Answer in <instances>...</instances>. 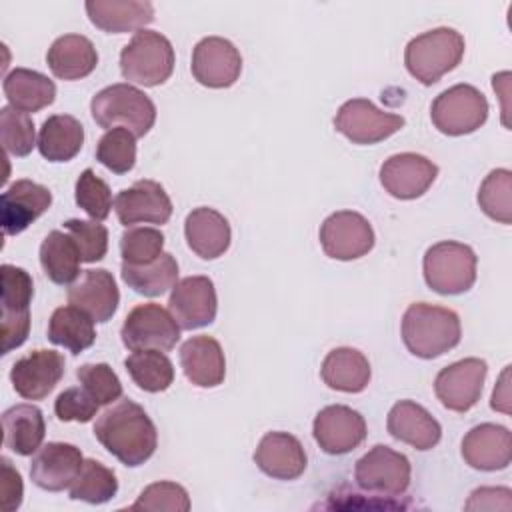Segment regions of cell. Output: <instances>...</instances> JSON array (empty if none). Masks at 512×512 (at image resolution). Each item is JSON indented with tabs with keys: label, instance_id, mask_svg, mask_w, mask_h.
Segmentation results:
<instances>
[{
	"label": "cell",
	"instance_id": "cell-24",
	"mask_svg": "<svg viewBox=\"0 0 512 512\" xmlns=\"http://www.w3.org/2000/svg\"><path fill=\"white\" fill-rule=\"evenodd\" d=\"M386 428L392 438L410 444L416 450H430L442 438L438 420L414 400L396 402L388 412Z\"/></svg>",
	"mask_w": 512,
	"mask_h": 512
},
{
	"label": "cell",
	"instance_id": "cell-33",
	"mask_svg": "<svg viewBox=\"0 0 512 512\" xmlns=\"http://www.w3.org/2000/svg\"><path fill=\"white\" fill-rule=\"evenodd\" d=\"M122 280L136 294L154 298L174 288L178 282V262L170 252H162L154 262L148 264H126L120 268Z\"/></svg>",
	"mask_w": 512,
	"mask_h": 512
},
{
	"label": "cell",
	"instance_id": "cell-26",
	"mask_svg": "<svg viewBox=\"0 0 512 512\" xmlns=\"http://www.w3.org/2000/svg\"><path fill=\"white\" fill-rule=\"evenodd\" d=\"M184 376L198 388H216L224 382L226 360L222 346L212 336H192L180 348Z\"/></svg>",
	"mask_w": 512,
	"mask_h": 512
},
{
	"label": "cell",
	"instance_id": "cell-23",
	"mask_svg": "<svg viewBox=\"0 0 512 512\" xmlns=\"http://www.w3.org/2000/svg\"><path fill=\"white\" fill-rule=\"evenodd\" d=\"M254 462L270 478L296 480L304 474L308 458L296 436L288 432H268L258 442Z\"/></svg>",
	"mask_w": 512,
	"mask_h": 512
},
{
	"label": "cell",
	"instance_id": "cell-29",
	"mask_svg": "<svg viewBox=\"0 0 512 512\" xmlns=\"http://www.w3.org/2000/svg\"><path fill=\"white\" fill-rule=\"evenodd\" d=\"M320 376L332 390L358 394L368 386L372 370L368 358L360 350L340 346L324 356Z\"/></svg>",
	"mask_w": 512,
	"mask_h": 512
},
{
	"label": "cell",
	"instance_id": "cell-16",
	"mask_svg": "<svg viewBox=\"0 0 512 512\" xmlns=\"http://www.w3.org/2000/svg\"><path fill=\"white\" fill-rule=\"evenodd\" d=\"M438 166L422 154L400 152L380 166V184L398 200L420 198L436 180Z\"/></svg>",
	"mask_w": 512,
	"mask_h": 512
},
{
	"label": "cell",
	"instance_id": "cell-36",
	"mask_svg": "<svg viewBox=\"0 0 512 512\" xmlns=\"http://www.w3.org/2000/svg\"><path fill=\"white\" fill-rule=\"evenodd\" d=\"M124 368L144 392H164L174 382V366L160 350H136L124 360Z\"/></svg>",
	"mask_w": 512,
	"mask_h": 512
},
{
	"label": "cell",
	"instance_id": "cell-13",
	"mask_svg": "<svg viewBox=\"0 0 512 512\" xmlns=\"http://www.w3.org/2000/svg\"><path fill=\"white\" fill-rule=\"evenodd\" d=\"M192 76L206 88H228L242 72L238 48L222 36H206L192 50Z\"/></svg>",
	"mask_w": 512,
	"mask_h": 512
},
{
	"label": "cell",
	"instance_id": "cell-37",
	"mask_svg": "<svg viewBox=\"0 0 512 512\" xmlns=\"http://www.w3.org/2000/svg\"><path fill=\"white\" fill-rule=\"evenodd\" d=\"M118 492V480L114 470L102 462L88 458L84 460L78 476L70 484V498L88 504H104L112 500Z\"/></svg>",
	"mask_w": 512,
	"mask_h": 512
},
{
	"label": "cell",
	"instance_id": "cell-27",
	"mask_svg": "<svg viewBox=\"0 0 512 512\" xmlns=\"http://www.w3.org/2000/svg\"><path fill=\"white\" fill-rule=\"evenodd\" d=\"M90 22L110 34L138 32L154 20V6L146 0H88Z\"/></svg>",
	"mask_w": 512,
	"mask_h": 512
},
{
	"label": "cell",
	"instance_id": "cell-44",
	"mask_svg": "<svg viewBox=\"0 0 512 512\" xmlns=\"http://www.w3.org/2000/svg\"><path fill=\"white\" fill-rule=\"evenodd\" d=\"M64 230L78 246L82 262H98L108 252V230L98 220L70 218L64 222Z\"/></svg>",
	"mask_w": 512,
	"mask_h": 512
},
{
	"label": "cell",
	"instance_id": "cell-3",
	"mask_svg": "<svg viewBox=\"0 0 512 512\" xmlns=\"http://www.w3.org/2000/svg\"><path fill=\"white\" fill-rule=\"evenodd\" d=\"M464 36L448 26L414 36L404 48V64L420 84L432 86L454 70L464 56Z\"/></svg>",
	"mask_w": 512,
	"mask_h": 512
},
{
	"label": "cell",
	"instance_id": "cell-4",
	"mask_svg": "<svg viewBox=\"0 0 512 512\" xmlns=\"http://www.w3.org/2000/svg\"><path fill=\"white\" fill-rule=\"evenodd\" d=\"M90 112L100 128H126L136 138L150 132L156 122V106L140 88L118 82L102 88L92 96Z\"/></svg>",
	"mask_w": 512,
	"mask_h": 512
},
{
	"label": "cell",
	"instance_id": "cell-30",
	"mask_svg": "<svg viewBox=\"0 0 512 512\" xmlns=\"http://www.w3.org/2000/svg\"><path fill=\"white\" fill-rule=\"evenodd\" d=\"M2 90L12 108L20 112H38L56 98V84L42 72L30 68H14L4 76Z\"/></svg>",
	"mask_w": 512,
	"mask_h": 512
},
{
	"label": "cell",
	"instance_id": "cell-10",
	"mask_svg": "<svg viewBox=\"0 0 512 512\" xmlns=\"http://www.w3.org/2000/svg\"><path fill=\"white\" fill-rule=\"evenodd\" d=\"M404 124L406 120L400 114L384 112L366 98L346 100L334 116L336 132L346 136L352 144L382 142L402 130Z\"/></svg>",
	"mask_w": 512,
	"mask_h": 512
},
{
	"label": "cell",
	"instance_id": "cell-49",
	"mask_svg": "<svg viewBox=\"0 0 512 512\" xmlns=\"http://www.w3.org/2000/svg\"><path fill=\"white\" fill-rule=\"evenodd\" d=\"M30 332V310H2V354L22 346Z\"/></svg>",
	"mask_w": 512,
	"mask_h": 512
},
{
	"label": "cell",
	"instance_id": "cell-2",
	"mask_svg": "<svg viewBox=\"0 0 512 512\" xmlns=\"http://www.w3.org/2000/svg\"><path fill=\"white\" fill-rule=\"evenodd\" d=\"M400 330L408 352L424 360L446 354L456 348L462 338L458 314L450 308L428 302L410 304L402 316Z\"/></svg>",
	"mask_w": 512,
	"mask_h": 512
},
{
	"label": "cell",
	"instance_id": "cell-48",
	"mask_svg": "<svg viewBox=\"0 0 512 512\" xmlns=\"http://www.w3.org/2000/svg\"><path fill=\"white\" fill-rule=\"evenodd\" d=\"M24 496V484L20 472L12 466V462L2 456L0 458V508L4 512H14L20 508Z\"/></svg>",
	"mask_w": 512,
	"mask_h": 512
},
{
	"label": "cell",
	"instance_id": "cell-11",
	"mask_svg": "<svg viewBox=\"0 0 512 512\" xmlns=\"http://www.w3.org/2000/svg\"><path fill=\"white\" fill-rule=\"evenodd\" d=\"M320 244L326 256L334 260H356L374 248V230L370 222L354 210H338L320 226Z\"/></svg>",
	"mask_w": 512,
	"mask_h": 512
},
{
	"label": "cell",
	"instance_id": "cell-17",
	"mask_svg": "<svg viewBox=\"0 0 512 512\" xmlns=\"http://www.w3.org/2000/svg\"><path fill=\"white\" fill-rule=\"evenodd\" d=\"M114 210L126 228L134 224H166L172 216V200L154 180H138L114 198Z\"/></svg>",
	"mask_w": 512,
	"mask_h": 512
},
{
	"label": "cell",
	"instance_id": "cell-7",
	"mask_svg": "<svg viewBox=\"0 0 512 512\" xmlns=\"http://www.w3.org/2000/svg\"><path fill=\"white\" fill-rule=\"evenodd\" d=\"M430 118L446 136L472 134L488 118V100L472 84H454L434 98Z\"/></svg>",
	"mask_w": 512,
	"mask_h": 512
},
{
	"label": "cell",
	"instance_id": "cell-9",
	"mask_svg": "<svg viewBox=\"0 0 512 512\" xmlns=\"http://www.w3.org/2000/svg\"><path fill=\"white\" fill-rule=\"evenodd\" d=\"M410 476V460L386 444L372 446L354 466V480L362 490L388 498L404 494Z\"/></svg>",
	"mask_w": 512,
	"mask_h": 512
},
{
	"label": "cell",
	"instance_id": "cell-28",
	"mask_svg": "<svg viewBox=\"0 0 512 512\" xmlns=\"http://www.w3.org/2000/svg\"><path fill=\"white\" fill-rule=\"evenodd\" d=\"M46 64L60 80H80L92 74L98 66V52L90 38L82 34H64L50 44Z\"/></svg>",
	"mask_w": 512,
	"mask_h": 512
},
{
	"label": "cell",
	"instance_id": "cell-14",
	"mask_svg": "<svg viewBox=\"0 0 512 512\" xmlns=\"http://www.w3.org/2000/svg\"><path fill=\"white\" fill-rule=\"evenodd\" d=\"M312 434L322 452L342 456L364 442L366 420L358 410H352L350 406L330 404L316 414Z\"/></svg>",
	"mask_w": 512,
	"mask_h": 512
},
{
	"label": "cell",
	"instance_id": "cell-34",
	"mask_svg": "<svg viewBox=\"0 0 512 512\" xmlns=\"http://www.w3.org/2000/svg\"><path fill=\"white\" fill-rule=\"evenodd\" d=\"M80 252L68 232L52 230L40 244V264L54 284H72L80 274Z\"/></svg>",
	"mask_w": 512,
	"mask_h": 512
},
{
	"label": "cell",
	"instance_id": "cell-5",
	"mask_svg": "<svg viewBox=\"0 0 512 512\" xmlns=\"http://www.w3.org/2000/svg\"><path fill=\"white\" fill-rule=\"evenodd\" d=\"M174 70V48L156 30H138L120 52V72L128 82L152 88L164 84Z\"/></svg>",
	"mask_w": 512,
	"mask_h": 512
},
{
	"label": "cell",
	"instance_id": "cell-15",
	"mask_svg": "<svg viewBox=\"0 0 512 512\" xmlns=\"http://www.w3.org/2000/svg\"><path fill=\"white\" fill-rule=\"evenodd\" d=\"M168 310L182 330H196L214 322L218 298L208 276H186L174 284Z\"/></svg>",
	"mask_w": 512,
	"mask_h": 512
},
{
	"label": "cell",
	"instance_id": "cell-19",
	"mask_svg": "<svg viewBox=\"0 0 512 512\" xmlns=\"http://www.w3.org/2000/svg\"><path fill=\"white\" fill-rule=\"evenodd\" d=\"M52 204V192L32 180H16L0 198V224L6 236L24 232Z\"/></svg>",
	"mask_w": 512,
	"mask_h": 512
},
{
	"label": "cell",
	"instance_id": "cell-40",
	"mask_svg": "<svg viewBox=\"0 0 512 512\" xmlns=\"http://www.w3.org/2000/svg\"><path fill=\"white\" fill-rule=\"evenodd\" d=\"M0 136L10 156H28L38 146L32 118L12 106H2L0 110Z\"/></svg>",
	"mask_w": 512,
	"mask_h": 512
},
{
	"label": "cell",
	"instance_id": "cell-43",
	"mask_svg": "<svg viewBox=\"0 0 512 512\" xmlns=\"http://www.w3.org/2000/svg\"><path fill=\"white\" fill-rule=\"evenodd\" d=\"M76 378L100 406H108L122 398V382L106 362L78 366Z\"/></svg>",
	"mask_w": 512,
	"mask_h": 512
},
{
	"label": "cell",
	"instance_id": "cell-6",
	"mask_svg": "<svg viewBox=\"0 0 512 512\" xmlns=\"http://www.w3.org/2000/svg\"><path fill=\"white\" fill-rule=\"evenodd\" d=\"M478 258L468 244L442 240L430 246L422 260L426 284L444 296L468 292L476 282Z\"/></svg>",
	"mask_w": 512,
	"mask_h": 512
},
{
	"label": "cell",
	"instance_id": "cell-18",
	"mask_svg": "<svg viewBox=\"0 0 512 512\" xmlns=\"http://www.w3.org/2000/svg\"><path fill=\"white\" fill-rule=\"evenodd\" d=\"M66 360L56 350H32L12 364L10 382L18 396L26 400L46 398L64 376Z\"/></svg>",
	"mask_w": 512,
	"mask_h": 512
},
{
	"label": "cell",
	"instance_id": "cell-12",
	"mask_svg": "<svg viewBox=\"0 0 512 512\" xmlns=\"http://www.w3.org/2000/svg\"><path fill=\"white\" fill-rule=\"evenodd\" d=\"M488 364L480 358H464L442 368L434 378L436 398L452 412H468L480 400Z\"/></svg>",
	"mask_w": 512,
	"mask_h": 512
},
{
	"label": "cell",
	"instance_id": "cell-39",
	"mask_svg": "<svg viewBox=\"0 0 512 512\" xmlns=\"http://www.w3.org/2000/svg\"><path fill=\"white\" fill-rule=\"evenodd\" d=\"M96 160L114 174H126L136 164V136L118 126L106 130L96 144Z\"/></svg>",
	"mask_w": 512,
	"mask_h": 512
},
{
	"label": "cell",
	"instance_id": "cell-31",
	"mask_svg": "<svg viewBox=\"0 0 512 512\" xmlns=\"http://www.w3.org/2000/svg\"><path fill=\"white\" fill-rule=\"evenodd\" d=\"M4 446L18 456H30L42 446L46 422L34 404H16L2 414Z\"/></svg>",
	"mask_w": 512,
	"mask_h": 512
},
{
	"label": "cell",
	"instance_id": "cell-46",
	"mask_svg": "<svg viewBox=\"0 0 512 512\" xmlns=\"http://www.w3.org/2000/svg\"><path fill=\"white\" fill-rule=\"evenodd\" d=\"M2 288H0V304L2 310L18 312L30 310V302L34 296V282L32 276L14 264H2Z\"/></svg>",
	"mask_w": 512,
	"mask_h": 512
},
{
	"label": "cell",
	"instance_id": "cell-35",
	"mask_svg": "<svg viewBox=\"0 0 512 512\" xmlns=\"http://www.w3.org/2000/svg\"><path fill=\"white\" fill-rule=\"evenodd\" d=\"M48 340L72 354H80L96 340L94 320L74 306H60L48 320Z\"/></svg>",
	"mask_w": 512,
	"mask_h": 512
},
{
	"label": "cell",
	"instance_id": "cell-38",
	"mask_svg": "<svg viewBox=\"0 0 512 512\" xmlns=\"http://www.w3.org/2000/svg\"><path fill=\"white\" fill-rule=\"evenodd\" d=\"M478 204L488 218L500 224L512 222V172L508 168H496L484 178Z\"/></svg>",
	"mask_w": 512,
	"mask_h": 512
},
{
	"label": "cell",
	"instance_id": "cell-41",
	"mask_svg": "<svg viewBox=\"0 0 512 512\" xmlns=\"http://www.w3.org/2000/svg\"><path fill=\"white\" fill-rule=\"evenodd\" d=\"M164 248V234L152 226H130L120 236V254L126 264L154 262Z\"/></svg>",
	"mask_w": 512,
	"mask_h": 512
},
{
	"label": "cell",
	"instance_id": "cell-50",
	"mask_svg": "<svg viewBox=\"0 0 512 512\" xmlns=\"http://www.w3.org/2000/svg\"><path fill=\"white\" fill-rule=\"evenodd\" d=\"M510 488H478L470 494L466 502V510H510L512 500Z\"/></svg>",
	"mask_w": 512,
	"mask_h": 512
},
{
	"label": "cell",
	"instance_id": "cell-8",
	"mask_svg": "<svg viewBox=\"0 0 512 512\" xmlns=\"http://www.w3.org/2000/svg\"><path fill=\"white\" fill-rule=\"evenodd\" d=\"M180 326L170 314V310L162 308L160 304L146 302L134 306L128 316L124 318L120 336L122 344L136 352V350H160L168 352L180 340Z\"/></svg>",
	"mask_w": 512,
	"mask_h": 512
},
{
	"label": "cell",
	"instance_id": "cell-25",
	"mask_svg": "<svg viewBox=\"0 0 512 512\" xmlns=\"http://www.w3.org/2000/svg\"><path fill=\"white\" fill-rule=\"evenodd\" d=\"M184 236L188 248L202 260H214L222 256L232 240L228 220L214 208L198 206L188 212L184 220Z\"/></svg>",
	"mask_w": 512,
	"mask_h": 512
},
{
	"label": "cell",
	"instance_id": "cell-20",
	"mask_svg": "<svg viewBox=\"0 0 512 512\" xmlns=\"http://www.w3.org/2000/svg\"><path fill=\"white\" fill-rule=\"evenodd\" d=\"M84 464L80 448L68 442H48L40 446L30 462V480L48 492L70 488Z\"/></svg>",
	"mask_w": 512,
	"mask_h": 512
},
{
	"label": "cell",
	"instance_id": "cell-32",
	"mask_svg": "<svg viewBox=\"0 0 512 512\" xmlns=\"http://www.w3.org/2000/svg\"><path fill=\"white\" fill-rule=\"evenodd\" d=\"M84 144V126L70 114H54L42 122L38 150L48 162L72 160Z\"/></svg>",
	"mask_w": 512,
	"mask_h": 512
},
{
	"label": "cell",
	"instance_id": "cell-1",
	"mask_svg": "<svg viewBox=\"0 0 512 512\" xmlns=\"http://www.w3.org/2000/svg\"><path fill=\"white\" fill-rule=\"evenodd\" d=\"M96 440L124 466L144 464L158 446V432L146 410L134 400L120 398L94 424Z\"/></svg>",
	"mask_w": 512,
	"mask_h": 512
},
{
	"label": "cell",
	"instance_id": "cell-45",
	"mask_svg": "<svg viewBox=\"0 0 512 512\" xmlns=\"http://www.w3.org/2000/svg\"><path fill=\"white\" fill-rule=\"evenodd\" d=\"M130 510H166V512H186L190 510V498L184 486L176 482H154L146 486Z\"/></svg>",
	"mask_w": 512,
	"mask_h": 512
},
{
	"label": "cell",
	"instance_id": "cell-21",
	"mask_svg": "<svg viewBox=\"0 0 512 512\" xmlns=\"http://www.w3.org/2000/svg\"><path fill=\"white\" fill-rule=\"evenodd\" d=\"M120 302L112 272L104 268L84 270L68 288V304L88 314L94 322H108Z\"/></svg>",
	"mask_w": 512,
	"mask_h": 512
},
{
	"label": "cell",
	"instance_id": "cell-47",
	"mask_svg": "<svg viewBox=\"0 0 512 512\" xmlns=\"http://www.w3.org/2000/svg\"><path fill=\"white\" fill-rule=\"evenodd\" d=\"M100 404L84 388H66L54 400V414L62 422H90Z\"/></svg>",
	"mask_w": 512,
	"mask_h": 512
},
{
	"label": "cell",
	"instance_id": "cell-42",
	"mask_svg": "<svg viewBox=\"0 0 512 512\" xmlns=\"http://www.w3.org/2000/svg\"><path fill=\"white\" fill-rule=\"evenodd\" d=\"M76 204L92 218V220H106L112 210V192L110 186L92 170L86 168L74 186Z\"/></svg>",
	"mask_w": 512,
	"mask_h": 512
},
{
	"label": "cell",
	"instance_id": "cell-22",
	"mask_svg": "<svg viewBox=\"0 0 512 512\" xmlns=\"http://www.w3.org/2000/svg\"><path fill=\"white\" fill-rule=\"evenodd\" d=\"M462 458L474 470L494 472L508 468L512 460V434L506 426L484 422L462 440Z\"/></svg>",
	"mask_w": 512,
	"mask_h": 512
},
{
	"label": "cell",
	"instance_id": "cell-51",
	"mask_svg": "<svg viewBox=\"0 0 512 512\" xmlns=\"http://www.w3.org/2000/svg\"><path fill=\"white\" fill-rule=\"evenodd\" d=\"M508 376H510V366L504 368L498 384L494 386V392H492V398H490V406L492 410H498V412H504V414H510V392H508Z\"/></svg>",
	"mask_w": 512,
	"mask_h": 512
}]
</instances>
